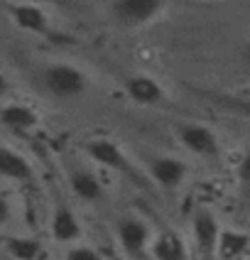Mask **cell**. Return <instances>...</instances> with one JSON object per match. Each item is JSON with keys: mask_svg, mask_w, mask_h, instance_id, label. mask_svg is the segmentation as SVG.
<instances>
[{"mask_svg": "<svg viewBox=\"0 0 250 260\" xmlns=\"http://www.w3.org/2000/svg\"><path fill=\"white\" fill-rule=\"evenodd\" d=\"M42 86L54 99H79L88 91V79L74 64H49L42 72Z\"/></svg>", "mask_w": 250, "mask_h": 260, "instance_id": "6da1fadb", "label": "cell"}, {"mask_svg": "<svg viewBox=\"0 0 250 260\" xmlns=\"http://www.w3.org/2000/svg\"><path fill=\"white\" fill-rule=\"evenodd\" d=\"M164 8V0H113L111 10L123 27H142Z\"/></svg>", "mask_w": 250, "mask_h": 260, "instance_id": "7a4b0ae2", "label": "cell"}, {"mask_svg": "<svg viewBox=\"0 0 250 260\" xmlns=\"http://www.w3.org/2000/svg\"><path fill=\"white\" fill-rule=\"evenodd\" d=\"M86 155L93 159V162H98V165H103V167H108V170H116V172L125 174V177L132 179V182H142L140 174L135 172V167L130 165V159L125 157L123 150H120L116 143H111V140L98 138V140L86 143Z\"/></svg>", "mask_w": 250, "mask_h": 260, "instance_id": "3957f363", "label": "cell"}, {"mask_svg": "<svg viewBox=\"0 0 250 260\" xmlns=\"http://www.w3.org/2000/svg\"><path fill=\"white\" fill-rule=\"evenodd\" d=\"M116 231H118V241H120L123 250H125L132 260L145 258L147 246H150V226H147L142 218H137V216L120 218Z\"/></svg>", "mask_w": 250, "mask_h": 260, "instance_id": "277c9868", "label": "cell"}, {"mask_svg": "<svg viewBox=\"0 0 250 260\" xmlns=\"http://www.w3.org/2000/svg\"><path fill=\"white\" fill-rule=\"evenodd\" d=\"M176 135H179V143L199 157H216L219 155V138L213 135V130L201 125V123H184L176 128Z\"/></svg>", "mask_w": 250, "mask_h": 260, "instance_id": "5b68a950", "label": "cell"}, {"mask_svg": "<svg viewBox=\"0 0 250 260\" xmlns=\"http://www.w3.org/2000/svg\"><path fill=\"white\" fill-rule=\"evenodd\" d=\"M191 229H194V238H196V246L201 253H211L213 248L219 246V238H221V226L216 216L206 209H199L194 216H191Z\"/></svg>", "mask_w": 250, "mask_h": 260, "instance_id": "8992f818", "label": "cell"}, {"mask_svg": "<svg viewBox=\"0 0 250 260\" xmlns=\"http://www.w3.org/2000/svg\"><path fill=\"white\" fill-rule=\"evenodd\" d=\"M187 172H189V167L176 157H155L150 162V174H152V179L164 189H176L182 182H184Z\"/></svg>", "mask_w": 250, "mask_h": 260, "instance_id": "52a82bcc", "label": "cell"}, {"mask_svg": "<svg viewBox=\"0 0 250 260\" xmlns=\"http://www.w3.org/2000/svg\"><path fill=\"white\" fill-rule=\"evenodd\" d=\"M125 93L135 103H142V106H160L164 101V91L160 84L150 76H140V74L125 79Z\"/></svg>", "mask_w": 250, "mask_h": 260, "instance_id": "ba28073f", "label": "cell"}, {"mask_svg": "<svg viewBox=\"0 0 250 260\" xmlns=\"http://www.w3.org/2000/svg\"><path fill=\"white\" fill-rule=\"evenodd\" d=\"M69 187H72V191L79 199H84V202H88V204L103 202V197H105V189H103V184L96 179V174L86 172V170H74V172L69 174Z\"/></svg>", "mask_w": 250, "mask_h": 260, "instance_id": "9c48e42d", "label": "cell"}, {"mask_svg": "<svg viewBox=\"0 0 250 260\" xmlns=\"http://www.w3.org/2000/svg\"><path fill=\"white\" fill-rule=\"evenodd\" d=\"M13 20L17 22V27L34 32V35H44L49 29V20L40 5L32 3H17L13 8Z\"/></svg>", "mask_w": 250, "mask_h": 260, "instance_id": "30bf717a", "label": "cell"}, {"mask_svg": "<svg viewBox=\"0 0 250 260\" xmlns=\"http://www.w3.org/2000/svg\"><path fill=\"white\" fill-rule=\"evenodd\" d=\"M52 236L57 238L59 243H72L81 236V223L79 218L74 216L72 209L66 206H59L52 216Z\"/></svg>", "mask_w": 250, "mask_h": 260, "instance_id": "8fae6325", "label": "cell"}, {"mask_svg": "<svg viewBox=\"0 0 250 260\" xmlns=\"http://www.w3.org/2000/svg\"><path fill=\"white\" fill-rule=\"evenodd\" d=\"M0 177L13 182H27L32 177V167L22 155H17L10 147H0Z\"/></svg>", "mask_w": 250, "mask_h": 260, "instance_id": "7c38bea8", "label": "cell"}, {"mask_svg": "<svg viewBox=\"0 0 250 260\" xmlns=\"http://www.w3.org/2000/svg\"><path fill=\"white\" fill-rule=\"evenodd\" d=\"M0 123L10 130H32L37 125V113L22 103H8L0 111Z\"/></svg>", "mask_w": 250, "mask_h": 260, "instance_id": "4fadbf2b", "label": "cell"}, {"mask_svg": "<svg viewBox=\"0 0 250 260\" xmlns=\"http://www.w3.org/2000/svg\"><path fill=\"white\" fill-rule=\"evenodd\" d=\"M196 91L201 99L211 101L213 106L223 108L226 113H233V116H243L250 118V96H228V93H208L206 88H191Z\"/></svg>", "mask_w": 250, "mask_h": 260, "instance_id": "5bb4252c", "label": "cell"}, {"mask_svg": "<svg viewBox=\"0 0 250 260\" xmlns=\"http://www.w3.org/2000/svg\"><path fill=\"white\" fill-rule=\"evenodd\" d=\"M150 250H152L155 260H189L187 246L176 233H162Z\"/></svg>", "mask_w": 250, "mask_h": 260, "instance_id": "9a60e30c", "label": "cell"}, {"mask_svg": "<svg viewBox=\"0 0 250 260\" xmlns=\"http://www.w3.org/2000/svg\"><path fill=\"white\" fill-rule=\"evenodd\" d=\"M248 248H250V236L248 233H243V231H221L219 246H216V250L221 253V258L233 260V258H238V255H243Z\"/></svg>", "mask_w": 250, "mask_h": 260, "instance_id": "2e32d148", "label": "cell"}, {"mask_svg": "<svg viewBox=\"0 0 250 260\" xmlns=\"http://www.w3.org/2000/svg\"><path fill=\"white\" fill-rule=\"evenodd\" d=\"M5 246H8V253L15 260H34L42 250L34 238H10Z\"/></svg>", "mask_w": 250, "mask_h": 260, "instance_id": "e0dca14e", "label": "cell"}, {"mask_svg": "<svg viewBox=\"0 0 250 260\" xmlns=\"http://www.w3.org/2000/svg\"><path fill=\"white\" fill-rule=\"evenodd\" d=\"M238 184L243 189V194L250 197V150L243 155V159L238 162Z\"/></svg>", "mask_w": 250, "mask_h": 260, "instance_id": "ac0fdd59", "label": "cell"}, {"mask_svg": "<svg viewBox=\"0 0 250 260\" xmlns=\"http://www.w3.org/2000/svg\"><path fill=\"white\" fill-rule=\"evenodd\" d=\"M66 260H103L93 248H88V246H76L72 248L69 253H66Z\"/></svg>", "mask_w": 250, "mask_h": 260, "instance_id": "d6986e66", "label": "cell"}, {"mask_svg": "<svg viewBox=\"0 0 250 260\" xmlns=\"http://www.w3.org/2000/svg\"><path fill=\"white\" fill-rule=\"evenodd\" d=\"M10 218V202L5 197H0V226Z\"/></svg>", "mask_w": 250, "mask_h": 260, "instance_id": "ffe728a7", "label": "cell"}, {"mask_svg": "<svg viewBox=\"0 0 250 260\" xmlns=\"http://www.w3.org/2000/svg\"><path fill=\"white\" fill-rule=\"evenodd\" d=\"M8 91H10V81H8V76H5V74L0 72V99H3Z\"/></svg>", "mask_w": 250, "mask_h": 260, "instance_id": "44dd1931", "label": "cell"}, {"mask_svg": "<svg viewBox=\"0 0 250 260\" xmlns=\"http://www.w3.org/2000/svg\"><path fill=\"white\" fill-rule=\"evenodd\" d=\"M243 64H245V67L250 69V42L243 47Z\"/></svg>", "mask_w": 250, "mask_h": 260, "instance_id": "7402d4cb", "label": "cell"}, {"mask_svg": "<svg viewBox=\"0 0 250 260\" xmlns=\"http://www.w3.org/2000/svg\"><path fill=\"white\" fill-rule=\"evenodd\" d=\"M20 3H32V5H37V3H44V0H20Z\"/></svg>", "mask_w": 250, "mask_h": 260, "instance_id": "603a6c76", "label": "cell"}]
</instances>
